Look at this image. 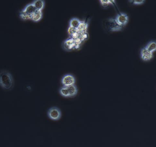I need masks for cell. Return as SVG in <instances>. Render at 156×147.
I'll list each match as a JSON object with an SVG mask.
<instances>
[{"label":"cell","instance_id":"30bf717a","mask_svg":"<svg viewBox=\"0 0 156 147\" xmlns=\"http://www.w3.org/2000/svg\"><path fill=\"white\" fill-rule=\"evenodd\" d=\"M67 32H68V34L73 39H76V38L79 37L80 33L78 32L77 28H74V27L69 26V28L67 29Z\"/></svg>","mask_w":156,"mask_h":147},{"label":"cell","instance_id":"277c9868","mask_svg":"<svg viewBox=\"0 0 156 147\" xmlns=\"http://www.w3.org/2000/svg\"><path fill=\"white\" fill-rule=\"evenodd\" d=\"M76 83L75 78L73 75L67 74L63 77L62 79V83L65 86H68L74 85Z\"/></svg>","mask_w":156,"mask_h":147},{"label":"cell","instance_id":"9c48e42d","mask_svg":"<svg viewBox=\"0 0 156 147\" xmlns=\"http://www.w3.org/2000/svg\"><path fill=\"white\" fill-rule=\"evenodd\" d=\"M43 17V12L42 11L36 10L31 16L30 20L34 22H38L41 20Z\"/></svg>","mask_w":156,"mask_h":147},{"label":"cell","instance_id":"5bb4252c","mask_svg":"<svg viewBox=\"0 0 156 147\" xmlns=\"http://www.w3.org/2000/svg\"><path fill=\"white\" fill-rule=\"evenodd\" d=\"M59 93L61 94V96L64 97H70L69 92L67 86H63L62 87L59 89Z\"/></svg>","mask_w":156,"mask_h":147},{"label":"cell","instance_id":"9a60e30c","mask_svg":"<svg viewBox=\"0 0 156 147\" xmlns=\"http://www.w3.org/2000/svg\"><path fill=\"white\" fill-rule=\"evenodd\" d=\"M145 47L149 51L153 53L156 49V43L155 41H151Z\"/></svg>","mask_w":156,"mask_h":147},{"label":"cell","instance_id":"7c38bea8","mask_svg":"<svg viewBox=\"0 0 156 147\" xmlns=\"http://www.w3.org/2000/svg\"><path fill=\"white\" fill-rule=\"evenodd\" d=\"M88 27V24L85 21H81L80 24L77 27V30L79 33H84L87 32Z\"/></svg>","mask_w":156,"mask_h":147},{"label":"cell","instance_id":"ba28073f","mask_svg":"<svg viewBox=\"0 0 156 147\" xmlns=\"http://www.w3.org/2000/svg\"><path fill=\"white\" fill-rule=\"evenodd\" d=\"M36 8H35L34 5L32 3H30L24 7V9L22 10V11L24 13H25L27 15L29 16L30 18V20L32 15L36 11Z\"/></svg>","mask_w":156,"mask_h":147},{"label":"cell","instance_id":"3957f363","mask_svg":"<svg viewBox=\"0 0 156 147\" xmlns=\"http://www.w3.org/2000/svg\"><path fill=\"white\" fill-rule=\"evenodd\" d=\"M48 117L52 120L58 121L62 117V111L61 110L56 107H53L49 109L48 111Z\"/></svg>","mask_w":156,"mask_h":147},{"label":"cell","instance_id":"2e32d148","mask_svg":"<svg viewBox=\"0 0 156 147\" xmlns=\"http://www.w3.org/2000/svg\"><path fill=\"white\" fill-rule=\"evenodd\" d=\"M81 21L77 18H72L70 21V23H69L70 26L74 27V28H77Z\"/></svg>","mask_w":156,"mask_h":147},{"label":"cell","instance_id":"6da1fadb","mask_svg":"<svg viewBox=\"0 0 156 147\" xmlns=\"http://www.w3.org/2000/svg\"><path fill=\"white\" fill-rule=\"evenodd\" d=\"M0 86L6 90H11L14 86L13 77L10 72L6 70L0 72Z\"/></svg>","mask_w":156,"mask_h":147},{"label":"cell","instance_id":"4fadbf2b","mask_svg":"<svg viewBox=\"0 0 156 147\" xmlns=\"http://www.w3.org/2000/svg\"><path fill=\"white\" fill-rule=\"evenodd\" d=\"M67 87L69 91L70 97H74L77 95L78 89L75 84L68 86Z\"/></svg>","mask_w":156,"mask_h":147},{"label":"cell","instance_id":"d6986e66","mask_svg":"<svg viewBox=\"0 0 156 147\" xmlns=\"http://www.w3.org/2000/svg\"><path fill=\"white\" fill-rule=\"evenodd\" d=\"M109 1H110V2H111V4L113 5H115V0H109Z\"/></svg>","mask_w":156,"mask_h":147},{"label":"cell","instance_id":"5b68a950","mask_svg":"<svg viewBox=\"0 0 156 147\" xmlns=\"http://www.w3.org/2000/svg\"><path fill=\"white\" fill-rule=\"evenodd\" d=\"M116 20L119 24L123 27L128 23L129 16L125 13L120 12L116 16Z\"/></svg>","mask_w":156,"mask_h":147},{"label":"cell","instance_id":"52a82bcc","mask_svg":"<svg viewBox=\"0 0 156 147\" xmlns=\"http://www.w3.org/2000/svg\"><path fill=\"white\" fill-rule=\"evenodd\" d=\"M63 47L65 50L67 51L76 49L74 39L71 37L66 40L63 44Z\"/></svg>","mask_w":156,"mask_h":147},{"label":"cell","instance_id":"ac0fdd59","mask_svg":"<svg viewBox=\"0 0 156 147\" xmlns=\"http://www.w3.org/2000/svg\"><path fill=\"white\" fill-rule=\"evenodd\" d=\"M99 1H100V3H101L102 6L105 7H107L110 4H111V2H110L109 0H99Z\"/></svg>","mask_w":156,"mask_h":147},{"label":"cell","instance_id":"8992f818","mask_svg":"<svg viewBox=\"0 0 156 147\" xmlns=\"http://www.w3.org/2000/svg\"><path fill=\"white\" fill-rule=\"evenodd\" d=\"M153 53L149 51L146 47H143L140 51V57L144 61H148L151 60L153 58Z\"/></svg>","mask_w":156,"mask_h":147},{"label":"cell","instance_id":"8fae6325","mask_svg":"<svg viewBox=\"0 0 156 147\" xmlns=\"http://www.w3.org/2000/svg\"><path fill=\"white\" fill-rule=\"evenodd\" d=\"M32 4L36 10L39 11H42L45 6L44 0H34Z\"/></svg>","mask_w":156,"mask_h":147},{"label":"cell","instance_id":"e0dca14e","mask_svg":"<svg viewBox=\"0 0 156 147\" xmlns=\"http://www.w3.org/2000/svg\"><path fill=\"white\" fill-rule=\"evenodd\" d=\"M130 3L135 5H140L143 4L145 2V0H129Z\"/></svg>","mask_w":156,"mask_h":147},{"label":"cell","instance_id":"7a4b0ae2","mask_svg":"<svg viewBox=\"0 0 156 147\" xmlns=\"http://www.w3.org/2000/svg\"><path fill=\"white\" fill-rule=\"evenodd\" d=\"M106 26L110 32H118L121 31L124 27L119 24L115 18H110L108 19L105 23Z\"/></svg>","mask_w":156,"mask_h":147}]
</instances>
